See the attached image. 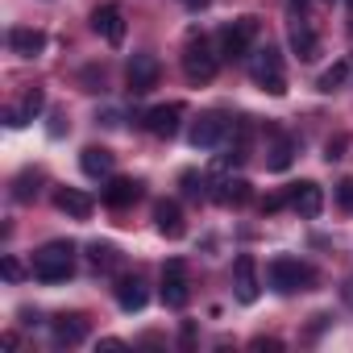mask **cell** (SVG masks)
Returning a JSON list of instances; mask_svg holds the SVG:
<instances>
[{
    "mask_svg": "<svg viewBox=\"0 0 353 353\" xmlns=\"http://www.w3.org/2000/svg\"><path fill=\"white\" fill-rule=\"evenodd\" d=\"M75 274V245L71 241H50L34 254V279L38 283H67Z\"/></svg>",
    "mask_w": 353,
    "mask_h": 353,
    "instance_id": "cell-1",
    "label": "cell"
},
{
    "mask_svg": "<svg viewBox=\"0 0 353 353\" xmlns=\"http://www.w3.org/2000/svg\"><path fill=\"white\" fill-rule=\"evenodd\" d=\"M216 71H221V54L212 50V42L204 34H192L188 46H183V75L192 83H212Z\"/></svg>",
    "mask_w": 353,
    "mask_h": 353,
    "instance_id": "cell-2",
    "label": "cell"
},
{
    "mask_svg": "<svg viewBox=\"0 0 353 353\" xmlns=\"http://www.w3.org/2000/svg\"><path fill=\"white\" fill-rule=\"evenodd\" d=\"M250 75H254V83H258L262 92H270V96H283V92H287L283 54H279L274 46H262V50H254V59H250Z\"/></svg>",
    "mask_w": 353,
    "mask_h": 353,
    "instance_id": "cell-3",
    "label": "cell"
},
{
    "mask_svg": "<svg viewBox=\"0 0 353 353\" xmlns=\"http://www.w3.org/2000/svg\"><path fill=\"white\" fill-rule=\"evenodd\" d=\"M258 38V17H237L233 26H225L221 30V42H216V54L225 59V63H237V59H245L250 54V42Z\"/></svg>",
    "mask_w": 353,
    "mask_h": 353,
    "instance_id": "cell-4",
    "label": "cell"
},
{
    "mask_svg": "<svg viewBox=\"0 0 353 353\" xmlns=\"http://www.w3.org/2000/svg\"><path fill=\"white\" fill-rule=\"evenodd\" d=\"M266 283L279 291V295H295L312 283V266H303L299 258H274L266 266Z\"/></svg>",
    "mask_w": 353,
    "mask_h": 353,
    "instance_id": "cell-5",
    "label": "cell"
},
{
    "mask_svg": "<svg viewBox=\"0 0 353 353\" xmlns=\"http://www.w3.org/2000/svg\"><path fill=\"white\" fill-rule=\"evenodd\" d=\"M229 133H233V121H229L225 112H204V117L192 125V145H196V150H216Z\"/></svg>",
    "mask_w": 353,
    "mask_h": 353,
    "instance_id": "cell-6",
    "label": "cell"
},
{
    "mask_svg": "<svg viewBox=\"0 0 353 353\" xmlns=\"http://www.w3.org/2000/svg\"><path fill=\"white\" fill-rule=\"evenodd\" d=\"M158 75H162V67H158V59H154V54H133V59H129V67H125V83H129V92H133V96L154 92V88H158Z\"/></svg>",
    "mask_w": 353,
    "mask_h": 353,
    "instance_id": "cell-7",
    "label": "cell"
},
{
    "mask_svg": "<svg viewBox=\"0 0 353 353\" xmlns=\"http://www.w3.org/2000/svg\"><path fill=\"white\" fill-rule=\"evenodd\" d=\"M188 299H192V283H188L183 262H166V270H162V303L166 307H188Z\"/></svg>",
    "mask_w": 353,
    "mask_h": 353,
    "instance_id": "cell-8",
    "label": "cell"
},
{
    "mask_svg": "<svg viewBox=\"0 0 353 353\" xmlns=\"http://www.w3.org/2000/svg\"><path fill=\"white\" fill-rule=\"evenodd\" d=\"M92 30L108 42V46H121L125 42V9L121 5H100L92 13Z\"/></svg>",
    "mask_w": 353,
    "mask_h": 353,
    "instance_id": "cell-9",
    "label": "cell"
},
{
    "mask_svg": "<svg viewBox=\"0 0 353 353\" xmlns=\"http://www.w3.org/2000/svg\"><path fill=\"white\" fill-rule=\"evenodd\" d=\"M179 125H183V104H158V108L145 112V129L154 137H162V141H170L179 133Z\"/></svg>",
    "mask_w": 353,
    "mask_h": 353,
    "instance_id": "cell-10",
    "label": "cell"
},
{
    "mask_svg": "<svg viewBox=\"0 0 353 353\" xmlns=\"http://www.w3.org/2000/svg\"><path fill=\"white\" fill-rule=\"evenodd\" d=\"M50 341H54L59 349L83 345V341H88V320H83V316H75V312H71V316H67V312H63V316H54V320H50Z\"/></svg>",
    "mask_w": 353,
    "mask_h": 353,
    "instance_id": "cell-11",
    "label": "cell"
},
{
    "mask_svg": "<svg viewBox=\"0 0 353 353\" xmlns=\"http://www.w3.org/2000/svg\"><path fill=\"white\" fill-rule=\"evenodd\" d=\"M233 291H237V299H241V303H258L262 283H258V266H254V258H250V254H241V258L233 262Z\"/></svg>",
    "mask_w": 353,
    "mask_h": 353,
    "instance_id": "cell-12",
    "label": "cell"
},
{
    "mask_svg": "<svg viewBox=\"0 0 353 353\" xmlns=\"http://www.w3.org/2000/svg\"><path fill=\"white\" fill-rule=\"evenodd\" d=\"M154 225H158V233H162L166 241H179V237L188 233L183 208L174 204V200H158V204H154Z\"/></svg>",
    "mask_w": 353,
    "mask_h": 353,
    "instance_id": "cell-13",
    "label": "cell"
},
{
    "mask_svg": "<svg viewBox=\"0 0 353 353\" xmlns=\"http://www.w3.org/2000/svg\"><path fill=\"white\" fill-rule=\"evenodd\" d=\"M287 196H291V208L299 212V216H320V208H324V192H320V183H312V179H303V183H291L287 188Z\"/></svg>",
    "mask_w": 353,
    "mask_h": 353,
    "instance_id": "cell-14",
    "label": "cell"
},
{
    "mask_svg": "<svg viewBox=\"0 0 353 353\" xmlns=\"http://www.w3.org/2000/svg\"><path fill=\"white\" fill-rule=\"evenodd\" d=\"M54 208H59V212H67L71 221H88L96 204H92V196H88V192H79V188H59V192H54Z\"/></svg>",
    "mask_w": 353,
    "mask_h": 353,
    "instance_id": "cell-15",
    "label": "cell"
},
{
    "mask_svg": "<svg viewBox=\"0 0 353 353\" xmlns=\"http://www.w3.org/2000/svg\"><path fill=\"white\" fill-rule=\"evenodd\" d=\"M9 50L21 54V59H38L46 50V34L30 30V26H17V30H9Z\"/></svg>",
    "mask_w": 353,
    "mask_h": 353,
    "instance_id": "cell-16",
    "label": "cell"
},
{
    "mask_svg": "<svg viewBox=\"0 0 353 353\" xmlns=\"http://www.w3.org/2000/svg\"><path fill=\"white\" fill-rule=\"evenodd\" d=\"M79 166H83L88 179H108L112 166H117V158H112V150H104V145H88V150L79 154Z\"/></svg>",
    "mask_w": 353,
    "mask_h": 353,
    "instance_id": "cell-17",
    "label": "cell"
},
{
    "mask_svg": "<svg viewBox=\"0 0 353 353\" xmlns=\"http://www.w3.org/2000/svg\"><path fill=\"white\" fill-rule=\"evenodd\" d=\"M46 108V96L38 92V88H30L26 92V100H21V108H9L5 112V125L9 129H21V125H30V121H38V112Z\"/></svg>",
    "mask_w": 353,
    "mask_h": 353,
    "instance_id": "cell-18",
    "label": "cell"
},
{
    "mask_svg": "<svg viewBox=\"0 0 353 353\" xmlns=\"http://www.w3.org/2000/svg\"><path fill=\"white\" fill-rule=\"evenodd\" d=\"M291 50H295L303 63H312V59L320 54V38H316V30H312L303 17H295V26H291Z\"/></svg>",
    "mask_w": 353,
    "mask_h": 353,
    "instance_id": "cell-19",
    "label": "cell"
},
{
    "mask_svg": "<svg viewBox=\"0 0 353 353\" xmlns=\"http://www.w3.org/2000/svg\"><path fill=\"white\" fill-rule=\"evenodd\" d=\"M141 200V183L137 179H112L108 188H104V204L108 208H129V204H137Z\"/></svg>",
    "mask_w": 353,
    "mask_h": 353,
    "instance_id": "cell-20",
    "label": "cell"
},
{
    "mask_svg": "<svg viewBox=\"0 0 353 353\" xmlns=\"http://www.w3.org/2000/svg\"><path fill=\"white\" fill-rule=\"evenodd\" d=\"M250 196H254V188L245 179H221L216 192H212V200L225 204V208H241V204H250Z\"/></svg>",
    "mask_w": 353,
    "mask_h": 353,
    "instance_id": "cell-21",
    "label": "cell"
},
{
    "mask_svg": "<svg viewBox=\"0 0 353 353\" xmlns=\"http://www.w3.org/2000/svg\"><path fill=\"white\" fill-rule=\"evenodd\" d=\"M145 299H150V291H145L141 279H121V283H117V303H121L125 312H141Z\"/></svg>",
    "mask_w": 353,
    "mask_h": 353,
    "instance_id": "cell-22",
    "label": "cell"
},
{
    "mask_svg": "<svg viewBox=\"0 0 353 353\" xmlns=\"http://www.w3.org/2000/svg\"><path fill=\"white\" fill-rule=\"evenodd\" d=\"M266 154H270V158H266V166H270V170H287V166H291V158H295V141L279 133V137L270 141V150H266Z\"/></svg>",
    "mask_w": 353,
    "mask_h": 353,
    "instance_id": "cell-23",
    "label": "cell"
},
{
    "mask_svg": "<svg viewBox=\"0 0 353 353\" xmlns=\"http://www.w3.org/2000/svg\"><path fill=\"white\" fill-rule=\"evenodd\" d=\"M88 262H92L96 270H112V266H117V245H108V241H92V245H88Z\"/></svg>",
    "mask_w": 353,
    "mask_h": 353,
    "instance_id": "cell-24",
    "label": "cell"
},
{
    "mask_svg": "<svg viewBox=\"0 0 353 353\" xmlns=\"http://www.w3.org/2000/svg\"><path fill=\"white\" fill-rule=\"evenodd\" d=\"M345 79H349V63L341 59V63H332V67H328V71H324V75L316 79V88H320V92H336V88H341Z\"/></svg>",
    "mask_w": 353,
    "mask_h": 353,
    "instance_id": "cell-25",
    "label": "cell"
},
{
    "mask_svg": "<svg viewBox=\"0 0 353 353\" xmlns=\"http://www.w3.org/2000/svg\"><path fill=\"white\" fill-rule=\"evenodd\" d=\"M183 192H188L192 200H204V196H212V192L204 188V179H200L196 170H183Z\"/></svg>",
    "mask_w": 353,
    "mask_h": 353,
    "instance_id": "cell-26",
    "label": "cell"
},
{
    "mask_svg": "<svg viewBox=\"0 0 353 353\" xmlns=\"http://www.w3.org/2000/svg\"><path fill=\"white\" fill-rule=\"evenodd\" d=\"M30 183H38V174H21V179H17V192H13V196H17V200H21V204H26V200H34V196H38V188H30Z\"/></svg>",
    "mask_w": 353,
    "mask_h": 353,
    "instance_id": "cell-27",
    "label": "cell"
},
{
    "mask_svg": "<svg viewBox=\"0 0 353 353\" xmlns=\"http://www.w3.org/2000/svg\"><path fill=\"white\" fill-rule=\"evenodd\" d=\"M336 204H341L345 212H353V179H341V183H336Z\"/></svg>",
    "mask_w": 353,
    "mask_h": 353,
    "instance_id": "cell-28",
    "label": "cell"
},
{
    "mask_svg": "<svg viewBox=\"0 0 353 353\" xmlns=\"http://www.w3.org/2000/svg\"><path fill=\"white\" fill-rule=\"evenodd\" d=\"M0 274H5L9 283H17V279H21L26 270H21V262H17V258H5V262H0Z\"/></svg>",
    "mask_w": 353,
    "mask_h": 353,
    "instance_id": "cell-29",
    "label": "cell"
},
{
    "mask_svg": "<svg viewBox=\"0 0 353 353\" xmlns=\"http://www.w3.org/2000/svg\"><path fill=\"white\" fill-rule=\"evenodd\" d=\"M283 204H291V196H266L262 200V212H279Z\"/></svg>",
    "mask_w": 353,
    "mask_h": 353,
    "instance_id": "cell-30",
    "label": "cell"
},
{
    "mask_svg": "<svg viewBox=\"0 0 353 353\" xmlns=\"http://www.w3.org/2000/svg\"><path fill=\"white\" fill-rule=\"evenodd\" d=\"M254 349H258V353H262V349H266V353H279L283 345H279V341H266V336H258V341H254Z\"/></svg>",
    "mask_w": 353,
    "mask_h": 353,
    "instance_id": "cell-31",
    "label": "cell"
},
{
    "mask_svg": "<svg viewBox=\"0 0 353 353\" xmlns=\"http://www.w3.org/2000/svg\"><path fill=\"white\" fill-rule=\"evenodd\" d=\"M287 5H291V13H295V17H303V5H307V0H287Z\"/></svg>",
    "mask_w": 353,
    "mask_h": 353,
    "instance_id": "cell-32",
    "label": "cell"
},
{
    "mask_svg": "<svg viewBox=\"0 0 353 353\" xmlns=\"http://www.w3.org/2000/svg\"><path fill=\"white\" fill-rule=\"evenodd\" d=\"M183 5H188V9H204V5H208V0H183Z\"/></svg>",
    "mask_w": 353,
    "mask_h": 353,
    "instance_id": "cell-33",
    "label": "cell"
}]
</instances>
